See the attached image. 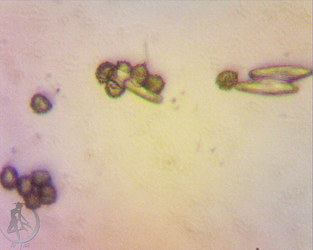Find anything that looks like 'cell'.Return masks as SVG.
Masks as SVG:
<instances>
[{
	"label": "cell",
	"mask_w": 313,
	"mask_h": 250,
	"mask_svg": "<svg viewBox=\"0 0 313 250\" xmlns=\"http://www.w3.org/2000/svg\"><path fill=\"white\" fill-rule=\"evenodd\" d=\"M123 86L127 90L135 93V95L150 101V102L156 104H160L162 103L163 99L161 96L153 95L147 92L142 87H140V86L133 82L131 78L124 83Z\"/></svg>",
	"instance_id": "1"
},
{
	"label": "cell",
	"mask_w": 313,
	"mask_h": 250,
	"mask_svg": "<svg viewBox=\"0 0 313 250\" xmlns=\"http://www.w3.org/2000/svg\"><path fill=\"white\" fill-rule=\"evenodd\" d=\"M19 176L18 171L11 166L5 167L0 175V182L4 188L12 191L17 189Z\"/></svg>",
	"instance_id": "2"
},
{
	"label": "cell",
	"mask_w": 313,
	"mask_h": 250,
	"mask_svg": "<svg viewBox=\"0 0 313 250\" xmlns=\"http://www.w3.org/2000/svg\"><path fill=\"white\" fill-rule=\"evenodd\" d=\"M30 108L38 115L49 113L52 109L53 105L50 99L41 93L34 95L30 100Z\"/></svg>",
	"instance_id": "3"
},
{
	"label": "cell",
	"mask_w": 313,
	"mask_h": 250,
	"mask_svg": "<svg viewBox=\"0 0 313 250\" xmlns=\"http://www.w3.org/2000/svg\"><path fill=\"white\" fill-rule=\"evenodd\" d=\"M116 73V66L108 61L103 62L98 67L96 78L101 85L106 84L114 79Z\"/></svg>",
	"instance_id": "4"
},
{
	"label": "cell",
	"mask_w": 313,
	"mask_h": 250,
	"mask_svg": "<svg viewBox=\"0 0 313 250\" xmlns=\"http://www.w3.org/2000/svg\"><path fill=\"white\" fill-rule=\"evenodd\" d=\"M238 81V75L237 73L225 71L218 75L216 83L221 90L229 91L237 85Z\"/></svg>",
	"instance_id": "5"
},
{
	"label": "cell",
	"mask_w": 313,
	"mask_h": 250,
	"mask_svg": "<svg viewBox=\"0 0 313 250\" xmlns=\"http://www.w3.org/2000/svg\"><path fill=\"white\" fill-rule=\"evenodd\" d=\"M142 87L152 94L160 95L165 87V83L161 76L156 75H150Z\"/></svg>",
	"instance_id": "6"
},
{
	"label": "cell",
	"mask_w": 313,
	"mask_h": 250,
	"mask_svg": "<svg viewBox=\"0 0 313 250\" xmlns=\"http://www.w3.org/2000/svg\"><path fill=\"white\" fill-rule=\"evenodd\" d=\"M36 190L42 204L50 205L56 202L57 198V190L52 184L41 187Z\"/></svg>",
	"instance_id": "7"
},
{
	"label": "cell",
	"mask_w": 313,
	"mask_h": 250,
	"mask_svg": "<svg viewBox=\"0 0 313 250\" xmlns=\"http://www.w3.org/2000/svg\"><path fill=\"white\" fill-rule=\"evenodd\" d=\"M115 66L116 73L113 80L123 85L125 82L130 79L133 67L126 61H117Z\"/></svg>",
	"instance_id": "8"
},
{
	"label": "cell",
	"mask_w": 313,
	"mask_h": 250,
	"mask_svg": "<svg viewBox=\"0 0 313 250\" xmlns=\"http://www.w3.org/2000/svg\"><path fill=\"white\" fill-rule=\"evenodd\" d=\"M150 76L146 63L138 64L133 67L131 79L133 82L143 87V84Z\"/></svg>",
	"instance_id": "9"
},
{
	"label": "cell",
	"mask_w": 313,
	"mask_h": 250,
	"mask_svg": "<svg viewBox=\"0 0 313 250\" xmlns=\"http://www.w3.org/2000/svg\"><path fill=\"white\" fill-rule=\"evenodd\" d=\"M35 190L40 187L52 184V178L48 171L37 170L30 175Z\"/></svg>",
	"instance_id": "10"
},
{
	"label": "cell",
	"mask_w": 313,
	"mask_h": 250,
	"mask_svg": "<svg viewBox=\"0 0 313 250\" xmlns=\"http://www.w3.org/2000/svg\"><path fill=\"white\" fill-rule=\"evenodd\" d=\"M17 189L19 195L24 198L35 190L30 176L23 175L19 177Z\"/></svg>",
	"instance_id": "11"
},
{
	"label": "cell",
	"mask_w": 313,
	"mask_h": 250,
	"mask_svg": "<svg viewBox=\"0 0 313 250\" xmlns=\"http://www.w3.org/2000/svg\"><path fill=\"white\" fill-rule=\"evenodd\" d=\"M126 90L123 85L114 80L109 81L106 84L105 91L107 95L113 99L121 97Z\"/></svg>",
	"instance_id": "12"
},
{
	"label": "cell",
	"mask_w": 313,
	"mask_h": 250,
	"mask_svg": "<svg viewBox=\"0 0 313 250\" xmlns=\"http://www.w3.org/2000/svg\"><path fill=\"white\" fill-rule=\"evenodd\" d=\"M23 198H24L26 206L30 209H37L42 204L36 190Z\"/></svg>",
	"instance_id": "13"
}]
</instances>
